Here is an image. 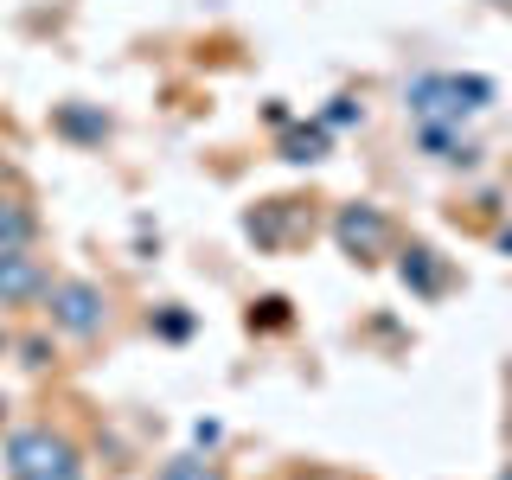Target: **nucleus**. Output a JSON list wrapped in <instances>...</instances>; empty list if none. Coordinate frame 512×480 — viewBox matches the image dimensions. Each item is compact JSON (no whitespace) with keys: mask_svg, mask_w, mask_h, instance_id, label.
Masks as SVG:
<instances>
[{"mask_svg":"<svg viewBox=\"0 0 512 480\" xmlns=\"http://www.w3.org/2000/svg\"><path fill=\"white\" fill-rule=\"evenodd\" d=\"M352 122H365V109L352 103V96H333V103L320 109V128H327V135H333V128H352Z\"/></svg>","mask_w":512,"mask_h":480,"instance_id":"nucleus-13","label":"nucleus"},{"mask_svg":"<svg viewBox=\"0 0 512 480\" xmlns=\"http://www.w3.org/2000/svg\"><path fill=\"white\" fill-rule=\"evenodd\" d=\"M148 327L160 333V340H186V333H192V314H186V308H160Z\"/></svg>","mask_w":512,"mask_h":480,"instance_id":"nucleus-14","label":"nucleus"},{"mask_svg":"<svg viewBox=\"0 0 512 480\" xmlns=\"http://www.w3.org/2000/svg\"><path fill=\"white\" fill-rule=\"evenodd\" d=\"M493 77L480 71H423L404 84V109L410 122H442V128H461L468 116H480V109H493Z\"/></svg>","mask_w":512,"mask_h":480,"instance_id":"nucleus-1","label":"nucleus"},{"mask_svg":"<svg viewBox=\"0 0 512 480\" xmlns=\"http://www.w3.org/2000/svg\"><path fill=\"white\" fill-rule=\"evenodd\" d=\"M160 480H224V474H218V461H205V455H173L167 468H160Z\"/></svg>","mask_w":512,"mask_h":480,"instance_id":"nucleus-11","label":"nucleus"},{"mask_svg":"<svg viewBox=\"0 0 512 480\" xmlns=\"http://www.w3.org/2000/svg\"><path fill=\"white\" fill-rule=\"evenodd\" d=\"M391 218L378 212V205H365V199H352V205H340L333 212V244H340L352 263H378L384 250H391Z\"/></svg>","mask_w":512,"mask_h":480,"instance_id":"nucleus-4","label":"nucleus"},{"mask_svg":"<svg viewBox=\"0 0 512 480\" xmlns=\"http://www.w3.org/2000/svg\"><path fill=\"white\" fill-rule=\"evenodd\" d=\"M250 320H256V327H288V301H282V295H263Z\"/></svg>","mask_w":512,"mask_h":480,"instance_id":"nucleus-15","label":"nucleus"},{"mask_svg":"<svg viewBox=\"0 0 512 480\" xmlns=\"http://www.w3.org/2000/svg\"><path fill=\"white\" fill-rule=\"evenodd\" d=\"M13 352H20V365H26V372H45V365L58 359V352H52V340H45V333H32V340H13Z\"/></svg>","mask_w":512,"mask_h":480,"instance_id":"nucleus-12","label":"nucleus"},{"mask_svg":"<svg viewBox=\"0 0 512 480\" xmlns=\"http://www.w3.org/2000/svg\"><path fill=\"white\" fill-rule=\"evenodd\" d=\"M39 237V218H32L26 199H0V250H32Z\"/></svg>","mask_w":512,"mask_h":480,"instance_id":"nucleus-9","label":"nucleus"},{"mask_svg":"<svg viewBox=\"0 0 512 480\" xmlns=\"http://www.w3.org/2000/svg\"><path fill=\"white\" fill-rule=\"evenodd\" d=\"M416 148L429 160H448V167H474L480 160L474 141H461V128H442V122H416Z\"/></svg>","mask_w":512,"mask_h":480,"instance_id":"nucleus-7","label":"nucleus"},{"mask_svg":"<svg viewBox=\"0 0 512 480\" xmlns=\"http://www.w3.org/2000/svg\"><path fill=\"white\" fill-rule=\"evenodd\" d=\"M45 282H52V269H45L32 250H0V314L7 308H39Z\"/></svg>","mask_w":512,"mask_h":480,"instance_id":"nucleus-5","label":"nucleus"},{"mask_svg":"<svg viewBox=\"0 0 512 480\" xmlns=\"http://www.w3.org/2000/svg\"><path fill=\"white\" fill-rule=\"evenodd\" d=\"M0 461H7V480H84V455H77V442L58 436V429H45V423L7 429Z\"/></svg>","mask_w":512,"mask_h":480,"instance_id":"nucleus-2","label":"nucleus"},{"mask_svg":"<svg viewBox=\"0 0 512 480\" xmlns=\"http://www.w3.org/2000/svg\"><path fill=\"white\" fill-rule=\"evenodd\" d=\"M0 429H7V397H0Z\"/></svg>","mask_w":512,"mask_h":480,"instance_id":"nucleus-18","label":"nucleus"},{"mask_svg":"<svg viewBox=\"0 0 512 480\" xmlns=\"http://www.w3.org/2000/svg\"><path fill=\"white\" fill-rule=\"evenodd\" d=\"M500 480H512V461H506V468H500Z\"/></svg>","mask_w":512,"mask_h":480,"instance_id":"nucleus-19","label":"nucleus"},{"mask_svg":"<svg viewBox=\"0 0 512 480\" xmlns=\"http://www.w3.org/2000/svg\"><path fill=\"white\" fill-rule=\"evenodd\" d=\"M39 301H45L52 333H64V340H96V333L109 327V295H103V282H90V276H52Z\"/></svg>","mask_w":512,"mask_h":480,"instance_id":"nucleus-3","label":"nucleus"},{"mask_svg":"<svg viewBox=\"0 0 512 480\" xmlns=\"http://www.w3.org/2000/svg\"><path fill=\"white\" fill-rule=\"evenodd\" d=\"M493 244H500V250L512 256V224H500V237H493Z\"/></svg>","mask_w":512,"mask_h":480,"instance_id":"nucleus-16","label":"nucleus"},{"mask_svg":"<svg viewBox=\"0 0 512 480\" xmlns=\"http://www.w3.org/2000/svg\"><path fill=\"white\" fill-rule=\"evenodd\" d=\"M7 352H13V333H7V327H0V359H7Z\"/></svg>","mask_w":512,"mask_h":480,"instance_id":"nucleus-17","label":"nucleus"},{"mask_svg":"<svg viewBox=\"0 0 512 480\" xmlns=\"http://www.w3.org/2000/svg\"><path fill=\"white\" fill-rule=\"evenodd\" d=\"M276 148H282V160H295V167H314V160L333 154V135H327L320 122H288Z\"/></svg>","mask_w":512,"mask_h":480,"instance_id":"nucleus-8","label":"nucleus"},{"mask_svg":"<svg viewBox=\"0 0 512 480\" xmlns=\"http://www.w3.org/2000/svg\"><path fill=\"white\" fill-rule=\"evenodd\" d=\"M397 276H404L410 295L436 301L448 288V263H442V250H429V244H404V250H397Z\"/></svg>","mask_w":512,"mask_h":480,"instance_id":"nucleus-6","label":"nucleus"},{"mask_svg":"<svg viewBox=\"0 0 512 480\" xmlns=\"http://www.w3.org/2000/svg\"><path fill=\"white\" fill-rule=\"evenodd\" d=\"M58 135H71V141H103L109 135V116L103 109H90V103H58Z\"/></svg>","mask_w":512,"mask_h":480,"instance_id":"nucleus-10","label":"nucleus"}]
</instances>
